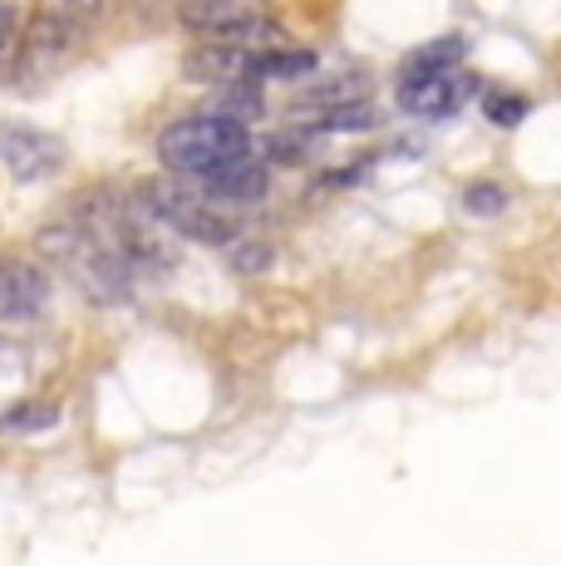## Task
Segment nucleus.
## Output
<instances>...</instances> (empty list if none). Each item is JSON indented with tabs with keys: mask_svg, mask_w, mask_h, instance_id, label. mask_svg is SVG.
I'll return each instance as SVG.
<instances>
[{
	"mask_svg": "<svg viewBox=\"0 0 561 566\" xmlns=\"http://www.w3.org/2000/svg\"><path fill=\"white\" fill-rule=\"evenodd\" d=\"M242 154H252V134H246V124L218 114V108L172 118L163 134H158V163H163L172 178H188V182Z\"/></svg>",
	"mask_w": 561,
	"mask_h": 566,
	"instance_id": "obj_1",
	"label": "nucleus"
},
{
	"mask_svg": "<svg viewBox=\"0 0 561 566\" xmlns=\"http://www.w3.org/2000/svg\"><path fill=\"white\" fill-rule=\"evenodd\" d=\"M104 6H109V0H35L25 30H20L15 70L50 74L55 64H64L80 50V40L104 20Z\"/></svg>",
	"mask_w": 561,
	"mask_h": 566,
	"instance_id": "obj_2",
	"label": "nucleus"
},
{
	"mask_svg": "<svg viewBox=\"0 0 561 566\" xmlns=\"http://www.w3.org/2000/svg\"><path fill=\"white\" fill-rule=\"evenodd\" d=\"M138 202H144L168 232L188 237V242L226 247L236 237L232 217H222L218 202L198 198V192L188 188V178H172V172H168V182H148V188H138Z\"/></svg>",
	"mask_w": 561,
	"mask_h": 566,
	"instance_id": "obj_3",
	"label": "nucleus"
},
{
	"mask_svg": "<svg viewBox=\"0 0 561 566\" xmlns=\"http://www.w3.org/2000/svg\"><path fill=\"white\" fill-rule=\"evenodd\" d=\"M0 163L15 182L55 178L64 168V144L35 124H0Z\"/></svg>",
	"mask_w": 561,
	"mask_h": 566,
	"instance_id": "obj_4",
	"label": "nucleus"
},
{
	"mask_svg": "<svg viewBox=\"0 0 561 566\" xmlns=\"http://www.w3.org/2000/svg\"><path fill=\"white\" fill-rule=\"evenodd\" d=\"M473 90H478V80L453 64V70H438V74H424V80L399 84V108L414 114V118H448V114H458V108L468 104Z\"/></svg>",
	"mask_w": 561,
	"mask_h": 566,
	"instance_id": "obj_5",
	"label": "nucleus"
},
{
	"mask_svg": "<svg viewBox=\"0 0 561 566\" xmlns=\"http://www.w3.org/2000/svg\"><path fill=\"white\" fill-rule=\"evenodd\" d=\"M50 301V276L35 261H0V321H35Z\"/></svg>",
	"mask_w": 561,
	"mask_h": 566,
	"instance_id": "obj_6",
	"label": "nucleus"
},
{
	"mask_svg": "<svg viewBox=\"0 0 561 566\" xmlns=\"http://www.w3.org/2000/svg\"><path fill=\"white\" fill-rule=\"evenodd\" d=\"M266 15H272V0H188L182 6V25L198 35H232Z\"/></svg>",
	"mask_w": 561,
	"mask_h": 566,
	"instance_id": "obj_7",
	"label": "nucleus"
},
{
	"mask_svg": "<svg viewBox=\"0 0 561 566\" xmlns=\"http://www.w3.org/2000/svg\"><path fill=\"white\" fill-rule=\"evenodd\" d=\"M192 182H202V188H208V192H212V198L252 202V198H262V192H266V182H272V168H266V163H262V158L242 154V158H226V163H222V168L202 172V178H192Z\"/></svg>",
	"mask_w": 561,
	"mask_h": 566,
	"instance_id": "obj_8",
	"label": "nucleus"
},
{
	"mask_svg": "<svg viewBox=\"0 0 561 566\" xmlns=\"http://www.w3.org/2000/svg\"><path fill=\"white\" fill-rule=\"evenodd\" d=\"M252 54L246 45H232V40L208 35V45H198L188 54V74L208 84H226V80H252Z\"/></svg>",
	"mask_w": 561,
	"mask_h": 566,
	"instance_id": "obj_9",
	"label": "nucleus"
},
{
	"mask_svg": "<svg viewBox=\"0 0 561 566\" xmlns=\"http://www.w3.org/2000/svg\"><path fill=\"white\" fill-rule=\"evenodd\" d=\"M320 64L316 50H280L266 45L252 54V80H296V74H310Z\"/></svg>",
	"mask_w": 561,
	"mask_h": 566,
	"instance_id": "obj_10",
	"label": "nucleus"
},
{
	"mask_svg": "<svg viewBox=\"0 0 561 566\" xmlns=\"http://www.w3.org/2000/svg\"><path fill=\"white\" fill-rule=\"evenodd\" d=\"M463 64V40L458 35H444V40H428L399 64V84L404 80H424V74H438V70H453Z\"/></svg>",
	"mask_w": 561,
	"mask_h": 566,
	"instance_id": "obj_11",
	"label": "nucleus"
},
{
	"mask_svg": "<svg viewBox=\"0 0 561 566\" xmlns=\"http://www.w3.org/2000/svg\"><path fill=\"white\" fill-rule=\"evenodd\" d=\"M212 108L226 114V118H236V124H256V118H262V80H226V84H218Z\"/></svg>",
	"mask_w": 561,
	"mask_h": 566,
	"instance_id": "obj_12",
	"label": "nucleus"
},
{
	"mask_svg": "<svg viewBox=\"0 0 561 566\" xmlns=\"http://www.w3.org/2000/svg\"><path fill=\"white\" fill-rule=\"evenodd\" d=\"M60 423V405H50V399H30V405H15L0 413V429L6 433H45Z\"/></svg>",
	"mask_w": 561,
	"mask_h": 566,
	"instance_id": "obj_13",
	"label": "nucleus"
},
{
	"mask_svg": "<svg viewBox=\"0 0 561 566\" xmlns=\"http://www.w3.org/2000/svg\"><path fill=\"white\" fill-rule=\"evenodd\" d=\"M20 6L15 0H0V80L15 74V60H20Z\"/></svg>",
	"mask_w": 561,
	"mask_h": 566,
	"instance_id": "obj_14",
	"label": "nucleus"
},
{
	"mask_svg": "<svg viewBox=\"0 0 561 566\" xmlns=\"http://www.w3.org/2000/svg\"><path fill=\"white\" fill-rule=\"evenodd\" d=\"M232 252H226V261H232V271H242V276H256V271L272 266V242H226Z\"/></svg>",
	"mask_w": 561,
	"mask_h": 566,
	"instance_id": "obj_15",
	"label": "nucleus"
},
{
	"mask_svg": "<svg viewBox=\"0 0 561 566\" xmlns=\"http://www.w3.org/2000/svg\"><path fill=\"white\" fill-rule=\"evenodd\" d=\"M463 207H468L473 217H498L507 207V192L493 188V182H473V188L463 192Z\"/></svg>",
	"mask_w": 561,
	"mask_h": 566,
	"instance_id": "obj_16",
	"label": "nucleus"
},
{
	"mask_svg": "<svg viewBox=\"0 0 561 566\" xmlns=\"http://www.w3.org/2000/svg\"><path fill=\"white\" fill-rule=\"evenodd\" d=\"M483 108H488V118H493V124L512 128V124H522L527 99H522V94H507V90H498V94H488V99H483Z\"/></svg>",
	"mask_w": 561,
	"mask_h": 566,
	"instance_id": "obj_17",
	"label": "nucleus"
}]
</instances>
